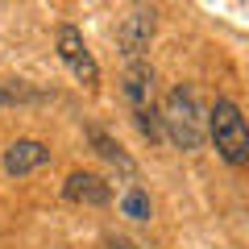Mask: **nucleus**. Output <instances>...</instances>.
<instances>
[{"instance_id": "423d86ee", "label": "nucleus", "mask_w": 249, "mask_h": 249, "mask_svg": "<svg viewBox=\"0 0 249 249\" xmlns=\"http://www.w3.org/2000/svg\"><path fill=\"white\" fill-rule=\"evenodd\" d=\"M46 162H50V145L37 142V137H17L4 150V170L9 175H29V170L46 166Z\"/></svg>"}, {"instance_id": "0eeeda50", "label": "nucleus", "mask_w": 249, "mask_h": 249, "mask_svg": "<svg viewBox=\"0 0 249 249\" xmlns=\"http://www.w3.org/2000/svg\"><path fill=\"white\" fill-rule=\"evenodd\" d=\"M124 100L137 108H154V71L145 67V62H129V71H124Z\"/></svg>"}, {"instance_id": "1a4fd4ad", "label": "nucleus", "mask_w": 249, "mask_h": 249, "mask_svg": "<svg viewBox=\"0 0 249 249\" xmlns=\"http://www.w3.org/2000/svg\"><path fill=\"white\" fill-rule=\"evenodd\" d=\"M121 216H129V220H137V224H145L154 216V204H150V196H145L142 187H129L121 196Z\"/></svg>"}, {"instance_id": "f257e3e1", "label": "nucleus", "mask_w": 249, "mask_h": 249, "mask_svg": "<svg viewBox=\"0 0 249 249\" xmlns=\"http://www.w3.org/2000/svg\"><path fill=\"white\" fill-rule=\"evenodd\" d=\"M162 129H166V142L183 154H196L204 150L208 142V112L199 108L196 91L191 88H170L166 91V104H162Z\"/></svg>"}, {"instance_id": "f8f14e48", "label": "nucleus", "mask_w": 249, "mask_h": 249, "mask_svg": "<svg viewBox=\"0 0 249 249\" xmlns=\"http://www.w3.org/2000/svg\"><path fill=\"white\" fill-rule=\"evenodd\" d=\"M4 104H9V91H4V83H0V108H4Z\"/></svg>"}, {"instance_id": "7ed1b4c3", "label": "nucleus", "mask_w": 249, "mask_h": 249, "mask_svg": "<svg viewBox=\"0 0 249 249\" xmlns=\"http://www.w3.org/2000/svg\"><path fill=\"white\" fill-rule=\"evenodd\" d=\"M58 58L67 62V71H71L83 88H96L100 83V67H96L88 42H83V34L75 25H58Z\"/></svg>"}, {"instance_id": "6e6552de", "label": "nucleus", "mask_w": 249, "mask_h": 249, "mask_svg": "<svg viewBox=\"0 0 249 249\" xmlns=\"http://www.w3.org/2000/svg\"><path fill=\"white\" fill-rule=\"evenodd\" d=\"M88 142L96 145V154H100L104 162H112V166H116V170H124V175H133V158H129V154H124L121 145H116L112 137L104 133V129H96V124H91V129H88Z\"/></svg>"}, {"instance_id": "20e7f679", "label": "nucleus", "mask_w": 249, "mask_h": 249, "mask_svg": "<svg viewBox=\"0 0 249 249\" xmlns=\"http://www.w3.org/2000/svg\"><path fill=\"white\" fill-rule=\"evenodd\" d=\"M154 29H158V13L154 9H133L121 25H116V46H121V54L129 62H137L145 50H150Z\"/></svg>"}, {"instance_id": "39448f33", "label": "nucleus", "mask_w": 249, "mask_h": 249, "mask_svg": "<svg viewBox=\"0 0 249 249\" xmlns=\"http://www.w3.org/2000/svg\"><path fill=\"white\" fill-rule=\"evenodd\" d=\"M62 196L71 199V204L104 208L108 199H112V187H108L100 175H91V170H71V175H67V183H62Z\"/></svg>"}, {"instance_id": "9d476101", "label": "nucleus", "mask_w": 249, "mask_h": 249, "mask_svg": "<svg viewBox=\"0 0 249 249\" xmlns=\"http://www.w3.org/2000/svg\"><path fill=\"white\" fill-rule=\"evenodd\" d=\"M133 121H137V129H142V137H150V142H166V129H162V108H137Z\"/></svg>"}, {"instance_id": "f03ea898", "label": "nucleus", "mask_w": 249, "mask_h": 249, "mask_svg": "<svg viewBox=\"0 0 249 249\" xmlns=\"http://www.w3.org/2000/svg\"><path fill=\"white\" fill-rule=\"evenodd\" d=\"M208 137L216 142V154H220L229 166H249V121L232 100H216L212 112H208Z\"/></svg>"}, {"instance_id": "9b49d317", "label": "nucleus", "mask_w": 249, "mask_h": 249, "mask_svg": "<svg viewBox=\"0 0 249 249\" xmlns=\"http://www.w3.org/2000/svg\"><path fill=\"white\" fill-rule=\"evenodd\" d=\"M108 249H145V245H137L129 237H108Z\"/></svg>"}]
</instances>
